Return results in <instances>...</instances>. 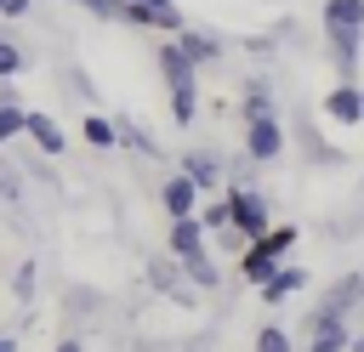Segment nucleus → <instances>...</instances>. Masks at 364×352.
Here are the masks:
<instances>
[{"label":"nucleus","instance_id":"obj_1","mask_svg":"<svg viewBox=\"0 0 364 352\" xmlns=\"http://www.w3.org/2000/svg\"><path fill=\"white\" fill-rule=\"evenodd\" d=\"M154 62H159V79H165V97H171V119H176V125H193V119H199V68H193L171 40L154 51Z\"/></svg>","mask_w":364,"mask_h":352},{"label":"nucleus","instance_id":"obj_2","mask_svg":"<svg viewBox=\"0 0 364 352\" xmlns=\"http://www.w3.org/2000/svg\"><path fill=\"white\" fill-rule=\"evenodd\" d=\"M290 250H296V227H290V221H279V227L256 233V238L239 250V273H245L250 284H262V278H267V273H273V267H279Z\"/></svg>","mask_w":364,"mask_h":352},{"label":"nucleus","instance_id":"obj_3","mask_svg":"<svg viewBox=\"0 0 364 352\" xmlns=\"http://www.w3.org/2000/svg\"><path fill=\"white\" fill-rule=\"evenodd\" d=\"M284 119H279V108H267V114H245V159L250 165H279L284 159Z\"/></svg>","mask_w":364,"mask_h":352},{"label":"nucleus","instance_id":"obj_4","mask_svg":"<svg viewBox=\"0 0 364 352\" xmlns=\"http://www.w3.org/2000/svg\"><path fill=\"white\" fill-rule=\"evenodd\" d=\"M222 199H228V227H239L245 238H256V233L273 227V204H267L262 187H245V182H239V187H228Z\"/></svg>","mask_w":364,"mask_h":352},{"label":"nucleus","instance_id":"obj_5","mask_svg":"<svg viewBox=\"0 0 364 352\" xmlns=\"http://www.w3.org/2000/svg\"><path fill=\"white\" fill-rule=\"evenodd\" d=\"M358 301H364V273H341V278L318 295V307L307 312V324H313V318H347Z\"/></svg>","mask_w":364,"mask_h":352},{"label":"nucleus","instance_id":"obj_6","mask_svg":"<svg viewBox=\"0 0 364 352\" xmlns=\"http://www.w3.org/2000/svg\"><path fill=\"white\" fill-rule=\"evenodd\" d=\"M171 45H176V51H182L193 68H210V62H222V51H228V45H222L210 28H193V23H182V28L171 34Z\"/></svg>","mask_w":364,"mask_h":352},{"label":"nucleus","instance_id":"obj_7","mask_svg":"<svg viewBox=\"0 0 364 352\" xmlns=\"http://www.w3.org/2000/svg\"><path fill=\"white\" fill-rule=\"evenodd\" d=\"M182 176H188L199 193L222 187V153H216V148H182Z\"/></svg>","mask_w":364,"mask_h":352},{"label":"nucleus","instance_id":"obj_8","mask_svg":"<svg viewBox=\"0 0 364 352\" xmlns=\"http://www.w3.org/2000/svg\"><path fill=\"white\" fill-rule=\"evenodd\" d=\"M324 119L336 125H364V108H358V79H336L324 91Z\"/></svg>","mask_w":364,"mask_h":352},{"label":"nucleus","instance_id":"obj_9","mask_svg":"<svg viewBox=\"0 0 364 352\" xmlns=\"http://www.w3.org/2000/svg\"><path fill=\"white\" fill-rule=\"evenodd\" d=\"M256 290H262V301H267V307H279V301H290V295H301V290H307V267L279 261V267H273V273H267Z\"/></svg>","mask_w":364,"mask_h":352},{"label":"nucleus","instance_id":"obj_10","mask_svg":"<svg viewBox=\"0 0 364 352\" xmlns=\"http://www.w3.org/2000/svg\"><path fill=\"white\" fill-rule=\"evenodd\" d=\"M23 136H28V142H34L40 153H51V159H57V153L68 148V136H63V125H57L51 114H34V108H23Z\"/></svg>","mask_w":364,"mask_h":352},{"label":"nucleus","instance_id":"obj_11","mask_svg":"<svg viewBox=\"0 0 364 352\" xmlns=\"http://www.w3.org/2000/svg\"><path fill=\"white\" fill-rule=\"evenodd\" d=\"M165 250H171V255H193V250H210V238H205V227H199V216H171V233H165Z\"/></svg>","mask_w":364,"mask_h":352},{"label":"nucleus","instance_id":"obj_12","mask_svg":"<svg viewBox=\"0 0 364 352\" xmlns=\"http://www.w3.org/2000/svg\"><path fill=\"white\" fill-rule=\"evenodd\" d=\"M159 204H165V216H193V210H199V187H193L182 170H176V176H165Z\"/></svg>","mask_w":364,"mask_h":352},{"label":"nucleus","instance_id":"obj_13","mask_svg":"<svg viewBox=\"0 0 364 352\" xmlns=\"http://www.w3.org/2000/svg\"><path fill=\"white\" fill-rule=\"evenodd\" d=\"M176 267H182V278L193 284V290H216L222 284V267L210 261V250H193V255H171Z\"/></svg>","mask_w":364,"mask_h":352},{"label":"nucleus","instance_id":"obj_14","mask_svg":"<svg viewBox=\"0 0 364 352\" xmlns=\"http://www.w3.org/2000/svg\"><path fill=\"white\" fill-rule=\"evenodd\" d=\"M313 335H307V352H347V318H313L307 324Z\"/></svg>","mask_w":364,"mask_h":352},{"label":"nucleus","instance_id":"obj_15","mask_svg":"<svg viewBox=\"0 0 364 352\" xmlns=\"http://www.w3.org/2000/svg\"><path fill=\"white\" fill-rule=\"evenodd\" d=\"M114 148H131V153H148V159L159 153V142H154V136H148L136 119H125V114L114 119Z\"/></svg>","mask_w":364,"mask_h":352},{"label":"nucleus","instance_id":"obj_16","mask_svg":"<svg viewBox=\"0 0 364 352\" xmlns=\"http://www.w3.org/2000/svg\"><path fill=\"white\" fill-rule=\"evenodd\" d=\"M80 136H85V148H114V114H85Z\"/></svg>","mask_w":364,"mask_h":352},{"label":"nucleus","instance_id":"obj_17","mask_svg":"<svg viewBox=\"0 0 364 352\" xmlns=\"http://www.w3.org/2000/svg\"><path fill=\"white\" fill-rule=\"evenodd\" d=\"M296 131H301V148H307V159H318V165H341V148H330V142H324V136H318L307 119H301Z\"/></svg>","mask_w":364,"mask_h":352},{"label":"nucleus","instance_id":"obj_18","mask_svg":"<svg viewBox=\"0 0 364 352\" xmlns=\"http://www.w3.org/2000/svg\"><path fill=\"white\" fill-rule=\"evenodd\" d=\"M148 278H154L165 295H182V290H188V278H182V267H176V261H154V267H148Z\"/></svg>","mask_w":364,"mask_h":352},{"label":"nucleus","instance_id":"obj_19","mask_svg":"<svg viewBox=\"0 0 364 352\" xmlns=\"http://www.w3.org/2000/svg\"><path fill=\"white\" fill-rule=\"evenodd\" d=\"M80 11H91V17H102V23H125L131 17V0H74Z\"/></svg>","mask_w":364,"mask_h":352},{"label":"nucleus","instance_id":"obj_20","mask_svg":"<svg viewBox=\"0 0 364 352\" xmlns=\"http://www.w3.org/2000/svg\"><path fill=\"white\" fill-rule=\"evenodd\" d=\"M256 352H296V346H290V329L262 324V329H256Z\"/></svg>","mask_w":364,"mask_h":352},{"label":"nucleus","instance_id":"obj_21","mask_svg":"<svg viewBox=\"0 0 364 352\" xmlns=\"http://www.w3.org/2000/svg\"><path fill=\"white\" fill-rule=\"evenodd\" d=\"M23 74V45L11 34H0V79H17Z\"/></svg>","mask_w":364,"mask_h":352},{"label":"nucleus","instance_id":"obj_22","mask_svg":"<svg viewBox=\"0 0 364 352\" xmlns=\"http://www.w3.org/2000/svg\"><path fill=\"white\" fill-rule=\"evenodd\" d=\"M11 136H23V102H0V148Z\"/></svg>","mask_w":364,"mask_h":352},{"label":"nucleus","instance_id":"obj_23","mask_svg":"<svg viewBox=\"0 0 364 352\" xmlns=\"http://www.w3.org/2000/svg\"><path fill=\"white\" fill-rule=\"evenodd\" d=\"M193 216H199L205 233H216V227H228V199H210V204H199Z\"/></svg>","mask_w":364,"mask_h":352},{"label":"nucleus","instance_id":"obj_24","mask_svg":"<svg viewBox=\"0 0 364 352\" xmlns=\"http://www.w3.org/2000/svg\"><path fill=\"white\" fill-rule=\"evenodd\" d=\"M11 295H17V301H28V295H34V261H23V267H17V278H11Z\"/></svg>","mask_w":364,"mask_h":352},{"label":"nucleus","instance_id":"obj_25","mask_svg":"<svg viewBox=\"0 0 364 352\" xmlns=\"http://www.w3.org/2000/svg\"><path fill=\"white\" fill-rule=\"evenodd\" d=\"M0 199H11V204H17V199H23V182H17V176H11V170H0Z\"/></svg>","mask_w":364,"mask_h":352},{"label":"nucleus","instance_id":"obj_26","mask_svg":"<svg viewBox=\"0 0 364 352\" xmlns=\"http://www.w3.org/2000/svg\"><path fill=\"white\" fill-rule=\"evenodd\" d=\"M34 0H0V17H28Z\"/></svg>","mask_w":364,"mask_h":352},{"label":"nucleus","instance_id":"obj_27","mask_svg":"<svg viewBox=\"0 0 364 352\" xmlns=\"http://www.w3.org/2000/svg\"><path fill=\"white\" fill-rule=\"evenodd\" d=\"M57 352H85V346H80V335H63V341H57Z\"/></svg>","mask_w":364,"mask_h":352},{"label":"nucleus","instance_id":"obj_28","mask_svg":"<svg viewBox=\"0 0 364 352\" xmlns=\"http://www.w3.org/2000/svg\"><path fill=\"white\" fill-rule=\"evenodd\" d=\"M0 352H17V335H0Z\"/></svg>","mask_w":364,"mask_h":352},{"label":"nucleus","instance_id":"obj_29","mask_svg":"<svg viewBox=\"0 0 364 352\" xmlns=\"http://www.w3.org/2000/svg\"><path fill=\"white\" fill-rule=\"evenodd\" d=\"M358 108H364V85H358Z\"/></svg>","mask_w":364,"mask_h":352}]
</instances>
